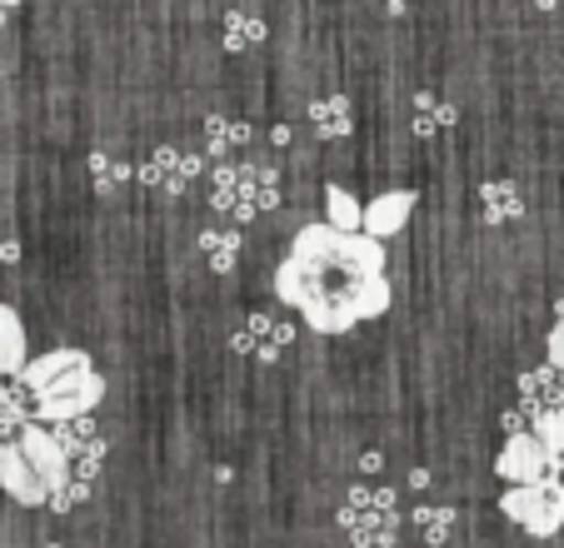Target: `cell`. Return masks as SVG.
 I'll return each mask as SVG.
<instances>
[{"label":"cell","instance_id":"obj_1","mask_svg":"<svg viewBox=\"0 0 564 548\" xmlns=\"http://www.w3.org/2000/svg\"><path fill=\"white\" fill-rule=\"evenodd\" d=\"M275 295L315 335H350L355 325L390 309L384 240L365 230H335L330 220L305 224L275 270Z\"/></svg>","mask_w":564,"mask_h":548},{"label":"cell","instance_id":"obj_2","mask_svg":"<svg viewBox=\"0 0 564 548\" xmlns=\"http://www.w3.org/2000/svg\"><path fill=\"white\" fill-rule=\"evenodd\" d=\"M21 384L35 394V419L41 424L80 419V414H90L100 399H106V380H100L90 354H80V349L35 354L21 370Z\"/></svg>","mask_w":564,"mask_h":548},{"label":"cell","instance_id":"obj_3","mask_svg":"<svg viewBox=\"0 0 564 548\" xmlns=\"http://www.w3.org/2000/svg\"><path fill=\"white\" fill-rule=\"evenodd\" d=\"M340 528L355 548H390L400 538V504L390 489L355 484L340 504Z\"/></svg>","mask_w":564,"mask_h":548},{"label":"cell","instance_id":"obj_4","mask_svg":"<svg viewBox=\"0 0 564 548\" xmlns=\"http://www.w3.org/2000/svg\"><path fill=\"white\" fill-rule=\"evenodd\" d=\"M500 508H505L510 524H520L524 534H534V538L560 534L564 528V484H560V474L534 479V484H510L505 498H500Z\"/></svg>","mask_w":564,"mask_h":548},{"label":"cell","instance_id":"obj_5","mask_svg":"<svg viewBox=\"0 0 564 548\" xmlns=\"http://www.w3.org/2000/svg\"><path fill=\"white\" fill-rule=\"evenodd\" d=\"M560 469H564V464L554 459L550 449H544L534 429L505 434L500 459H495V474H500L505 484H534V479H550V474H560Z\"/></svg>","mask_w":564,"mask_h":548},{"label":"cell","instance_id":"obj_6","mask_svg":"<svg viewBox=\"0 0 564 548\" xmlns=\"http://www.w3.org/2000/svg\"><path fill=\"white\" fill-rule=\"evenodd\" d=\"M200 175H205V160L191 155V150H175V145H160L155 155L140 165V179L160 195H185Z\"/></svg>","mask_w":564,"mask_h":548},{"label":"cell","instance_id":"obj_7","mask_svg":"<svg viewBox=\"0 0 564 548\" xmlns=\"http://www.w3.org/2000/svg\"><path fill=\"white\" fill-rule=\"evenodd\" d=\"M0 489H6L15 504H25V508L51 504V489H45V479L35 474V464L25 459L21 439H0Z\"/></svg>","mask_w":564,"mask_h":548},{"label":"cell","instance_id":"obj_8","mask_svg":"<svg viewBox=\"0 0 564 548\" xmlns=\"http://www.w3.org/2000/svg\"><path fill=\"white\" fill-rule=\"evenodd\" d=\"M15 439H21V449H25V459H31L35 464V474L45 479V489H65L75 479V469H70V453L61 449V439H55V429H45V424H25L21 434H15Z\"/></svg>","mask_w":564,"mask_h":548},{"label":"cell","instance_id":"obj_9","mask_svg":"<svg viewBox=\"0 0 564 548\" xmlns=\"http://www.w3.org/2000/svg\"><path fill=\"white\" fill-rule=\"evenodd\" d=\"M210 205L235 224L260 220V205H256V195H250V165H220L215 169Z\"/></svg>","mask_w":564,"mask_h":548},{"label":"cell","instance_id":"obj_10","mask_svg":"<svg viewBox=\"0 0 564 548\" xmlns=\"http://www.w3.org/2000/svg\"><path fill=\"white\" fill-rule=\"evenodd\" d=\"M290 325H280V319H270V315H250L246 325L235 329V339H230V349L235 354H246V359H275L280 349H290Z\"/></svg>","mask_w":564,"mask_h":548},{"label":"cell","instance_id":"obj_11","mask_svg":"<svg viewBox=\"0 0 564 548\" xmlns=\"http://www.w3.org/2000/svg\"><path fill=\"white\" fill-rule=\"evenodd\" d=\"M560 404H564V370L560 364H544V370H524L520 374V409L530 414V419L560 409Z\"/></svg>","mask_w":564,"mask_h":548},{"label":"cell","instance_id":"obj_12","mask_svg":"<svg viewBox=\"0 0 564 548\" xmlns=\"http://www.w3.org/2000/svg\"><path fill=\"white\" fill-rule=\"evenodd\" d=\"M410 215H415V190H390L365 205V234L390 240V234H400L410 224Z\"/></svg>","mask_w":564,"mask_h":548},{"label":"cell","instance_id":"obj_13","mask_svg":"<svg viewBox=\"0 0 564 548\" xmlns=\"http://www.w3.org/2000/svg\"><path fill=\"white\" fill-rule=\"evenodd\" d=\"M479 220L485 224L524 220V190L514 179H485V185H479Z\"/></svg>","mask_w":564,"mask_h":548},{"label":"cell","instance_id":"obj_14","mask_svg":"<svg viewBox=\"0 0 564 548\" xmlns=\"http://www.w3.org/2000/svg\"><path fill=\"white\" fill-rule=\"evenodd\" d=\"M31 364V339H25V325L11 305H0V374H15Z\"/></svg>","mask_w":564,"mask_h":548},{"label":"cell","instance_id":"obj_15","mask_svg":"<svg viewBox=\"0 0 564 548\" xmlns=\"http://www.w3.org/2000/svg\"><path fill=\"white\" fill-rule=\"evenodd\" d=\"M310 125H315L319 140H345V135H350V125H355L350 100H345V96H319V100H310Z\"/></svg>","mask_w":564,"mask_h":548},{"label":"cell","instance_id":"obj_16","mask_svg":"<svg viewBox=\"0 0 564 548\" xmlns=\"http://www.w3.org/2000/svg\"><path fill=\"white\" fill-rule=\"evenodd\" d=\"M200 260L210 264L215 274H230L235 264H240V230H220V224L200 230Z\"/></svg>","mask_w":564,"mask_h":548},{"label":"cell","instance_id":"obj_17","mask_svg":"<svg viewBox=\"0 0 564 548\" xmlns=\"http://www.w3.org/2000/svg\"><path fill=\"white\" fill-rule=\"evenodd\" d=\"M265 41V15L250 11V6H240V11L225 15V51H256V45Z\"/></svg>","mask_w":564,"mask_h":548},{"label":"cell","instance_id":"obj_18","mask_svg":"<svg viewBox=\"0 0 564 548\" xmlns=\"http://www.w3.org/2000/svg\"><path fill=\"white\" fill-rule=\"evenodd\" d=\"M250 140V130L246 125H235V120H225V116H210L205 120V155L210 160H230L235 150Z\"/></svg>","mask_w":564,"mask_h":548},{"label":"cell","instance_id":"obj_19","mask_svg":"<svg viewBox=\"0 0 564 548\" xmlns=\"http://www.w3.org/2000/svg\"><path fill=\"white\" fill-rule=\"evenodd\" d=\"M455 125V106L449 100H440L435 90H420L415 96V135H440V130Z\"/></svg>","mask_w":564,"mask_h":548},{"label":"cell","instance_id":"obj_20","mask_svg":"<svg viewBox=\"0 0 564 548\" xmlns=\"http://www.w3.org/2000/svg\"><path fill=\"white\" fill-rule=\"evenodd\" d=\"M325 220H330L335 230H365V205L355 200L345 185H330V190H325Z\"/></svg>","mask_w":564,"mask_h":548},{"label":"cell","instance_id":"obj_21","mask_svg":"<svg viewBox=\"0 0 564 548\" xmlns=\"http://www.w3.org/2000/svg\"><path fill=\"white\" fill-rule=\"evenodd\" d=\"M51 429H55V439H61V449L70 453V459H80V453L100 439V429L90 424V414H80V419H61V424H51Z\"/></svg>","mask_w":564,"mask_h":548},{"label":"cell","instance_id":"obj_22","mask_svg":"<svg viewBox=\"0 0 564 548\" xmlns=\"http://www.w3.org/2000/svg\"><path fill=\"white\" fill-rule=\"evenodd\" d=\"M90 179H96V190L106 195V200H116V195L130 185V169L110 155H90Z\"/></svg>","mask_w":564,"mask_h":548},{"label":"cell","instance_id":"obj_23","mask_svg":"<svg viewBox=\"0 0 564 548\" xmlns=\"http://www.w3.org/2000/svg\"><path fill=\"white\" fill-rule=\"evenodd\" d=\"M415 528H420V538H425L430 548L435 544H445L449 538V528H455V508H445V504H425V508H415Z\"/></svg>","mask_w":564,"mask_h":548},{"label":"cell","instance_id":"obj_24","mask_svg":"<svg viewBox=\"0 0 564 548\" xmlns=\"http://www.w3.org/2000/svg\"><path fill=\"white\" fill-rule=\"evenodd\" d=\"M250 195H256L260 215L275 210V205H280V175H275V169H270V165H250Z\"/></svg>","mask_w":564,"mask_h":548},{"label":"cell","instance_id":"obj_25","mask_svg":"<svg viewBox=\"0 0 564 548\" xmlns=\"http://www.w3.org/2000/svg\"><path fill=\"white\" fill-rule=\"evenodd\" d=\"M530 429L540 434V443L564 464V404H560V409H550V414H540V419H534Z\"/></svg>","mask_w":564,"mask_h":548},{"label":"cell","instance_id":"obj_26","mask_svg":"<svg viewBox=\"0 0 564 548\" xmlns=\"http://www.w3.org/2000/svg\"><path fill=\"white\" fill-rule=\"evenodd\" d=\"M21 434L25 429V414H21V399L15 394H0V434Z\"/></svg>","mask_w":564,"mask_h":548},{"label":"cell","instance_id":"obj_27","mask_svg":"<svg viewBox=\"0 0 564 548\" xmlns=\"http://www.w3.org/2000/svg\"><path fill=\"white\" fill-rule=\"evenodd\" d=\"M544 354H550V364H560V370H564V299H560V319H554V329H550Z\"/></svg>","mask_w":564,"mask_h":548},{"label":"cell","instance_id":"obj_28","mask_svg":"<svg viewBox=\"0 0 564 548\" xmlns=\"http://www.w3.org/2000/svg\"><path fill=\"white\" fill-rule=\"evenodd\" d=\"M365 6H375L380 15H400V11H405V0H365Z\"/></svg>","mask_w":564,"mask_h":548},{"label":"cell","instance_id":"obj_29","mask_svg":"<svg viewBox=\"0 0 564 548\" xmlns=\"http://www.w3.org/2000/svg\"><path fill=\"white\" fill-rule=\"evenodd\" d=\"M0 25H6V6H0Z\"/></svg>","mask_w":564,"mask_h":548},{"label":"cell","instance_id":"obj_30","mask_svg":"<svg viewBox=\"0 0 564 548\" xmlns=\"http://www.w3.org/2000/svg\"><path fill=\"white\" fill-rule=\"evenodd\" d=\"M0 6H15V0H0Z\"/></svg>","mask_w":564,"mask_h":548}]
</instances>
